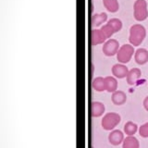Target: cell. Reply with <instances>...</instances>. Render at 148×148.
<instances>
[{
  "label": "cell",
  "mask_w": 148,
  "mask_h": 148,
  "mask_svg": "<svg viewBox=\"0 0 148 148\" xmlns=\"http://www.w3.org/2000/svg\"><path fill=\"white\" fill-rule=\"evenodd\" d=\"M113 76L118 78V79H123L125 77H127L129 73V69L125 66L124 64H115L114 66L111 69Z\"/></svg>",
  "instance_id": "7"
},
{
  "label": "cell",
  "mask_w": 148,
  "mask_h": 148,
  "mask_svg": "<svg viewBox=\"0 0 148 148\" xmlns=\"http://www.w3.org/2000/svg\"><path fill=\"white\" fill-rule=\"evenodd\" d=\"M108 141L112 145H119L124 141V133L120 130H114L109 133Z\"/></svg>",
  "instance_id": "8"
},
{
  "label": "cell",
  "mask_w": 148,
  "mask_h": 148,
  "mask_svg": "<svg viewBox=\"0 0 148 148\" xmlns=\"http://www.w3.org/2000/svg\"><path fill=\"white\" fill-rule=\"evenodd\" d=\"M119 47L120 46L118 40L108 39V41H106V43H104L102 51H103L104 55L106 56V57H113V56L117 55Z\"/></svg>",
  "instance_id": "5"
},
{
  "label": "cell",
  "mask_w": 148,
  "mask_h": 148,
  "mask_svg": "<svg viewBox=\"0 0 148 148\" xmlns=\"http://www.w3.org/2000/svg\"><path fill=\"white\" fill-rule=\"evenodd\" d=\"M134 53H135V51H134L132 45H123L122 46H120L117 53L118 61L121 64L130 62Z\"/></svg>",
  "instance_id": "4"
},
{
  "label": "cell",
  "mask_w": 148,
  "mask_h": 148,
  "mask_svg": "<svg viewBox=\"0 0 148 148\" xmlns=\"http://www.w3.org/2000/svg\"><path fill=\"white\" fill-rule=\"evenodd\" d=\"M105 86L106 91L108 92H114L118 89V81L116 77L113 76H108L105 78Z\"/></svg>",
  "instance_id": "14"
},
{
  "label": "cell",
  "mask_w": 148,
  "mask_h": 148,
  "mask_svg": "<svg viewBox=\"0 0 148 148\" xmlns=\"http://www.w3.org/2000/svg\"><path fill=\"white\" fill-rule=\"evenodd\" d=\"M108 24L113 28L115 32H118L120 30L122 29V21L119 20L118 18H110L108 21Z\"/></svg>",
  "instance_id": "19"
},
{
  "label": "cell",
  "mask_w": 148,
  "mask_h": 148,
  "mask_svg": "<svg viewBox=\"0 0 148 148\" xmlns=\"http://www.w3.org/2000/svg\"><path fill=\"white\" fill-rule=\"evenodd\" d=\"M108 20V15L105 12L102 13H95L92 16L91 18V21H92V27H99L100 25L103 24L104 22Z\"/></svg>",
  "instance_id": "13"
},
{
  "label": "cell",
  "mask_w": 148,
  "mask_h": 148,
  "mask_svg": "<svg viewBox=\"0 0 148 148\" xmlns=\"http://www.w3.org/2000/svg\"><path fill=\"white\" fill-rule=\"evenodd\" d=\"M92 89L96 92H103L106 90L105 86V78L103 77H96L92 82Z\"/></svg>",
  "instance_id": "17"
},
{
  "label": "cell",
  "mask_w": 148,
  "mask_h": 148,
  "mask_svg": "<svg viewBox=\"0 0 148 148\" xmlns=\"http://www.w3.org/2000/svg\"><path fill=\"white\" fill-rule=\"evenodd\" d=\"M133 17L137 21H143L148 17L146 0H136L133 4Z\"/></svg>",
  "instance_id": "2"
},
{
  "label": "cell",
  "mask_w": 148,
  "mask_h": 148,
  "mask_svg": "<svg viewBox=\"0 0 148 148\" xmlns=\"http://www.w3.org/2000/svg\"><path fill=\"white\" fill-rule=\"evenodd\" d=\"M134 60L138 65H145L148 62V51L145 48H139L134 53Z\"/></svg>",
  "instance_id": "10"
},
{
  "label": "cell",
  "mask_w": 148,
  "mask_h": 148,
  "mask_svg": "<svg viewBox=\"0 0 148 148\" xmlns=\"http://www.w3.org/2000/svg\"><path fill=\"white\" fill-rule=\"evenodd\" d=\"M139 134L143 138H148V122L143 124L142 126L139 128Z\"/></svg>",
  "instance_id": "21"
},
{
  "label": "cell",
  "mask_w": 148,
  "mask_h": 148,
  "mask_svg": "<svg viewBox=\"0 0 148 148\" xmlns=\"http://www.w3.org/2000/svg\"><path fill=\"white\" fill-rule=\"evenodd\" d=\"M106 36L101 29H94L91 31V44L92 45H97L106 43Z\"/></svg>",
  "instance_id": "6"
},
{
  "label": "cell",
  "mask_w": 148,
  "mask_h": 148,
  "mask_svg": "<svg viewBox=\"0 0 148 148\" xmlns=\"http://www.w3.org/2000/svg\"><path fill=\"white\" fill-rule=\"evenodd\" d=\"M122 148H140V143L134 136H128L124 139Z\"/></svg>",
  "instance_id": "15"
},
{
  "label": "cell",
  "mask_w": 148,
  "mask_h": 148,
  "mask_svg": "<svg viewBox=\"0 0 148 148\" xmlns=\"http://www.w3.org/2000/svg\"><path fill=\"white\" fill-rule=\"evenodd\" d=\"M105 112V106L101 102H92L91 105V115L92 118H99Z\"/></svg>",
  "instance_id": "11"
},
{
  "label": "cell",
  "mask_w": 148,
  "mask_h": 148,
  "mask_svg": "<svg viewBox=\"0 0 148 148\" xmlns=\"http://www.w3.org/2000/svg\"><path fill=\"white\" fill-rule=\"evenodd\" d=\"M127 100V95L123 91L117 90L116 92H112V96H111V101L116 106H121L125 104Z\"/></svg>",
  "instance_id": "12"
},
{
  "label": "cell",
  "mask_w": 148,
  "mask_h": 148,
  "mask_svg": "<svg viewBox=\"0 0 148 148\" xmlns=\"http://www.w3.org/2000/svg\"><path fill=\"white\" fill-rule=\"evenodd\" d=\"M143 108H145V109L146 111H148V96H146L145 100H143Z\"/></svg>",
  "instance_id": "22"
},
{
  "label": "cell",
  "mask_w": 148,
  "mask_h": 148,
  "mask_svg": "<svg viewBox=\"0 0 148 148\" xmlns=\"http://www.w3.org/2000/svg\"><path fill=\"white\" fill-rule=\"evenodd\" d=\"M146 36V30L142 24H134L130 29L129 41L133 46L140 45Z\"/></svg>",
  "instance_id": "1"
},
{
  "label": "cell",
  "mask_w": 148,
  "mask_h": 148,
  "mask_svg": "<svg viewBox=\"0 0 148 148\" xmlns=\"http://www.w3.org/2000/svg\"><path fill=\"white\" fill-rule=\"evenodd\" d=\"M120 120H121V118H120V116L118 113L109 112L106 114L103 119H102L101 125L106 131H111V130L115 129L116 126H118Z\"/></svg>",
  "instance_id": "3"
},
{
  "label": "cell",
  "mask_w": 148,
  "mask_h": 148,
  "mask_svg": "<svg viewBox=\"0 0 148 148\" xmlns=\"http://www.w3.org/2000/svg\"><path fill=\"white\" fill-rule=\"evenodd\" d=\"M141 75H142V71L140 69L133 68L132 69H130L128 75L126 77L127 83L130 85H134L139 81V79L141 78Z\"/></svg>",
  "instance_id": "9"
},
{
  "label": "cell",
  "mask_w": 148,
  "mask_h": 148,
  "mask_svg": "<svg viewBox=\"0 0 148 148\" xmlns=\"http://www.w3.org/2000/svg\"><path fill=\"white\" fill-rule=\"evenodd\" d=\"M101 30L105 34V35L106 36V38L108 39H110V37L115 34L114 29L108 24V23H106L105 25H103V27L101 28Z\"/></svg>",
  "instance_id": "20"
},
{
  "label": "cell",
  "mask_w": 148,
  "mask_h": 148,
  "mask_svg": "<svg viewBox=\"0 0 148 148\" xmlns=\"http://www.w3.org/2000/svg\"><path fill=\"white\" fill-rule=\"evenodd\" d=\"M103 5L108 11L115 13L119 10V4L118 0H103Z\"/></svg>",
  "instance_id": "16"
},
{
  "label": "cell",
  "mask_w": 148,
  "mask_h": 148,
  "mask_svg": "<svg viewBox=\"0 0 148 148\" xmlns=\"http://www.w3.org/2000/svg\"><path fill=\"white\" fill-rule=\"evenodd\" d=\"M137 131H139L137 124H135L132 121H128L124 125V132L128 136H133L137 132Z\"/></svg>",
  "instance_id": "18"
}]
</instances>
